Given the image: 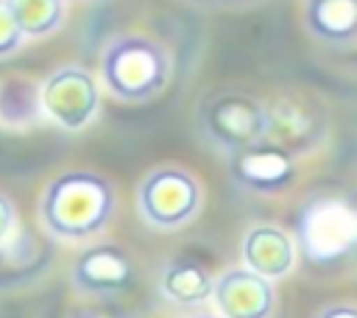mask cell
I'll return each mask as SVG.
<instances>
[{
    "mask_svg": "<svg viewBox=\"0 0 357 318\" xmlns=\"http://www.w3.org/2000/svg\"><path fill=\"white\" fill-rule=\"evenodd\" d=\"M114 187L92 170L59 173L39 195L42 229L64 243H86L100 234L114 215Z\"/></svg>",
    "mask_w": 357,
    "mask_h": 318,
    "instance_id": "1",
    "label": "cell"
},
{
    "mask_svg": "<svg viewBox=\"0 0 357 318\" xmlns=\"http://www.w3.org/2000/svg\"><path fill=\"white\" fill-rule=\"evenodd\" d=\"M170 81L167 50L139 33L112 36L100 53V86L123 103H148Z\"/></svg>",
    "mask_w": 357,
    "mask_h": 318,
    "instance_id": "2",
    "label": "cell"
},
{
    "mask_svg": "<svg viewBox=\"0 0 357 318\" xmlns=\"http://www.w3.org/2000/svg\"><path fill=\"white\" fill-rule=\"evenodd\" d=\"M198 134L218 151L234 153L265 139V103L240 89H223L198 106Z\"/></svg>",
    "mask_w": 357,
    "mask_h": 318,
    "instance_id": "3",
    "label": "cell"
},
{
    "mask_svg": "<svg viewBox=\"0 0 357 318\" xmlns=\"http://www.w3.org/2000/svg\"><path fill=\"white\" fill-rule=\"evenodd\" d=\"M296 248L310 262H335L357 243V212L346 198L318 195L304 204L296 223Z\"/></svg>",
    "mask_w": 357,
    "mask_h": 318,
    "instance_id": "4",
    "label": "cell"
},
{
    "mask_svg": "<svg viewBox=\"0 0 357 318\" xmlns=\"http://www.w3.org/2000/svg\"><path fill=\"white\" fill-rule=\"evenodd\" d=\"M204 204V190L198 179L176 165L153 167L137 190V209L142 220L153 229L173 232L187 226Z\"/></svg>",
    "mask_w": 357,
    "mask_h": 318,
    "instance_id": "5",
    "label": "cell"
},
{
    "mask_svg": "<svg viewBox=\"0 0 357 318\" xmlns=\"http://www.w3.org/2000/svg\"><path fill=\"white\" fill-rule=\"evenodd\" d=\"M100 109V84L81 64H64L39 84V114L61 131H84Z\"/></svg>",
    "mask_w": 357,
    "mask_h": 318,
    "instance_id": "6",
    "label": "cell"
},
{
    "mask_svg": "<svg viewBox=\"0 0 357 318\" xmlns=\"http://www.w3.org/2000/svg\"><path fill=\"white\" fill-rule=\"evenodd\" d=\"M324 137L326 112L312 98L287 92L265 103V142L282 148L293 159L312 153Z\"/></svg>",
    "mask_w": 357,
    "mask_h": 318,
    "instance_id": "7",
    "label": "cell"
},
{
    "mask_svg": "<svg viewBox=\"0 0 357 318\" xmlns=\"http://www.w3.org/2000/svg\"><path fill=\"white\" fill-rule=\"evenodd\" d=\"M229 176L231 181L257 195H276L287 190L296 179V159L271 142H257L243 151L229 153Z\"/></svg>",
    "mask_w": 357,
    "mask_h": 318,
    "instance_id": "8",
    "label": "cell"
},
{
    "mask_svg": "<svg viewBox=\"0 0 357 318\" xmlns=\"http://www.w3.org/2000/svg\"><path fill=\"white\" fill-rule=\"evenodd\" d=\"M218 318H271L276 293L273 282L251 273L248 268H229L212 282Z\"/></svg>",
    "mask_w": 357,
    "mask_h": 318,
    "instance_id": "9",
    "label": "cell"
},
{
    "mask_svg": "<svg viewBox=\"0 0 357 318\" xmlns=\"http://www.w3.org/2000/svg\"><path fill=\"white\" fill-rule=\"evenodd\" d=\"M134 279V262L131 257L114 245V243H98L81 251V257L73 265V285L81 293L92 296H109L120 293Z\"/></svg>",
    "mask_w": 357,
    "mask_h": 318,
    "instance_id": "10",
    "label": "cell"
},
{
    "mask_svg": "<svg viewBox=\"0 0 357 318\" xmlns=\"http://www.w3.org/2000/svg\"><path fill=\"white\" fill-rule=\"evenodd\" d=\"M240 254H243V268H248L251 273H257L268 282H279L296 268L298 248H296L290 232H284L282 226L257 223L245 232Z\"/></svg>",
    "mask_w": 357,
    "mask_h": 318,
    "instance_id": "11",
    "label": "cell"
},
{
    "mask_svg": "<svg viewBox=\"0 0 357 318\" xmlns=\"http://www.w3.org/2000/svg\"><path fill=\"white\" fill-rule=\"evenodd\" d=\"M304 25L326 45H351L357 36V0H307Z\"/></svg>",
    "mask_w": 357,
    "mask_h": 318,
    "instance_id": "12",
    "label": "cell"
},
{
    "mask_svg": "<svg viewBox=\"0 0 357 318\" xmlns=\"http://www.w3.org/2000/svg\"><path fill=\"white\" fill-rule=\"evenodd\" d=\"M212 273L195 259H176L162 271V296L181 307L204 304L212 296Z\"/></svg>",
    "mask_w": 357,
    "mask_h": 318,
    "instance_id": "13",
    "label": "cell"
},
{
    "mask_svg": "<svg viewBox=\"0 0 357 318\" xmlns=\"http://www.w3.org/2000/svg\"><path fill=\"white\" fill-rule=\"evenodd\" d=\"M39 117V84L22 75H8L0 81V126L25 128Z\"/></svg>",
    "mask_w": 357,
    "mask_h": 318,
    "instance_id": "14",
    "label": "cell"
},
{
    "mask_svg": "<svg viewBox=\"0 0 357 318\" xmlns=\"http://www.w3.org/2000/svg\"><path fill=\"white\" fill-rule=\"evenodd\" d=\"M6 6L25 42L50 36L67 14V0H6Z\"/></svg>",
    "mask_w": 357,
    "mask_h": 318,
    "instance_id": "15",
    "label": "cell"
},
{
    "mask_svg": "<svg viewBox=\"0 0 357 318\" xmlns=\"http://www.w3.org/2000/svg\"><path fill=\"white\" fill-rule=\"evenodd\" d=\"M25 45V36L20 33L6 0H0V59H11Z\"/></svg>",
    "mask_w": 357,
    "mask_h": 318,
    "instance_id": "16",
    "label": "cell"
},
{
    "mask_svg": "<svg viewBox=\"0 0 357 318\" xmlns=\"http://www.w3.org/2000/svg\"><path fill=\"white\" fill-rule=\"evenodd\" d=\"M17 229V209L6 192H0V248L14 237Z\"/></svg>",
    "mask_w": 357,
    "mask_h": 318,
    "instance_id": "17",
    "label": "cell"
},
{
    "mask_svg": "<svg viewBox=\"0 0 357 318\" xmlns=\"http://www.w3.org/2000/svg\"><path fill=\"white\" fill-rule=\"evenodd\" d=\"M318 318H357V310L351 304H332L318 312Z\"/></svg>",
    "mask_w": 357,
    "mask_h": 318,
    "instance_id": "18",
    "label": "cell"
},
{
    "mask_svg": "<svg viewBox=\"0 0 357 318\" xmlns=\"http://www.w3.org/2000/svg\"><path fill=\"white\" fill-rule=\"evenodd\" d=\"M192 318H218V315H192Z\"/></svg>",
    "mask_w": 357,
    "mask_h": 318,
    "instance_id": "19",
    "label": "cell"
}]
</instances>
